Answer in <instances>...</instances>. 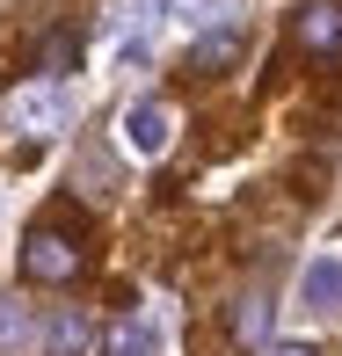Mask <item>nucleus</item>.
<instances>
[{"mask_svg": "<svg viewBox=\"0 0 342 356\" xmlns=\"http://www.w3.org/2000/svg\"><path fill=\"white\" fill-rule=\"evenodd\" d=\"M0 117H8L15 138H52L59 124H66V95H59L52 80H29V88H15L8 102H0Z\"/></svg>", "mask_w": 342, "mask_h": 356, "instance_id": "nucleus-1", "label": "nucleus"}, {"mask_svg": "<svg viewBox=\"0 0 342 356\" xmlns=\"http://www.w3.org/2000/svg\"><path fill=\"white\" fill-rule=\"evenodd\" d=\"M22 269H29V284H73L80 277V240H66L59 225H37L22 240Z\"/></svg>", "mask_w": 342, "mask_h": 356, "instance_id": "nucleus-2", "label": "nucleus"}, {"mask_svg": "<svg viewBox=\"0 0 342 356\" xmlns=\"http://www.w3.org/2000/svg\"><path fill=\"white\" fill-rule=\"evenodd\" d=\"M117 131H124V153H132V160H160V153H168V138H175V109L146 95V102L124 109Z\"/></svg>", "mask_w": 342, "mask_h": 356, "instance_id": "nucleus-3", "label": "nucleus"}, {"mask_svg": "<svg viewBox=\"0 0 342 356\" xmlns=\"http://www.w3.org/2000/svg\"><path fill=\"white\" fill-rule=\"evenodd\" d=\"M291 37L313 58H342V0H306V8L291 15Z\"/></svg>", "mask_w": 342, "mask_h": 356, "instance_id": "nucleus-4", "label": "nucleus"}, {"mask_svg": "<svg viewBox=\"0 0 342 356\" xmlns=\"http://www.w3.org/2000/svg\"><path fill=\"white\" fill-rule=\"evenodd\" d=\"M299 305H306V313H342V254L335 248L299 269Z\"/></svg>", "mask_w": 342, "mask_h": 356, "instance_id": "nucleus-5", "label": "nucleus"}, {"mask_svg": "<svg viewBox=\"0 0 342 356\" xmlns=\"http://www.w3.org/2000/svg\"><path fill=\"white\" fill-rule=\"evenodd\" d=\"M102 356H160V327L146 313H124L117 327L102 334Z\"/></svg>", "mask_w": 342, "mask_h": 356, "instance_id": "nucleus-6", "label": "nucleus"}, {"mask_svg": "<svg viewBox=\"0 0 342 356\" xmlns=\"http://www.w3.org/2000/svg\"><path fill=\"white\" fill-rule=\"evenodd\" d=\"M240 44H248V29H240V22H219V29H204V37L189 44V58H197V73H219V66L240 58Z\"/></svg>", "mask_w": 342, "mask_h": 356, "instance_id": "nucleus-7", "label": "nucleus"}, {"mask_svg": "<svg viewBox=\"0 0 342 356\" xmlns=\"http://www.w3.org/2000/svg\"><path fill=\"white\" fill-rule=\"evenodd\" d=\"M88 342H95V327L80 313H59L52 327H44V349H52V356H88Z\"/></svg>", "mask_w": 342, "mask_h": 356, "instance_id": "nucleus-8", "label": "nucleus"}, {"mask_svg": "<svg viewBox=\"0 0 342 356\" xmlns=\"http://www.w3.org/2000/svg\"><path fill=\"white\" fill-rule=\"evenodd\" d=\"M233 342H248V349L270 342V305H263V298H240V305H233Z\"/></svg>", "mask_w": 342, "mask_h": 356, "instance_id": "nucleus-9", "label": "nucleus"}, {"mask_svg": "<svg viewBox=\"0 0 342 356\" xmlns=\"http://www.w3.org/2000/svg\"><path fill=\"white\" fill-rule=\"evenodd\" d=\"M29 342V313H22V298H0V349H22Z\"/></svg>", "mask_w": 342, "mask_h": 356, "instance_id": "nucleus-10", "label": "nucleus"}, {"mask_svg": "<svg viewBox=\"0 0 342 356\" xmlns=\"http://www.w3.org/2000/svg\"><path fill=\"white\" fill-rule=\"evenodd\" d=\"M263 356H320V349H313V342H270Z\"/></svg>", "mask_w": 342, "mask_h": 356, "instance_id": "nucleus-11", "label": "nucleus"}]
</instances>
